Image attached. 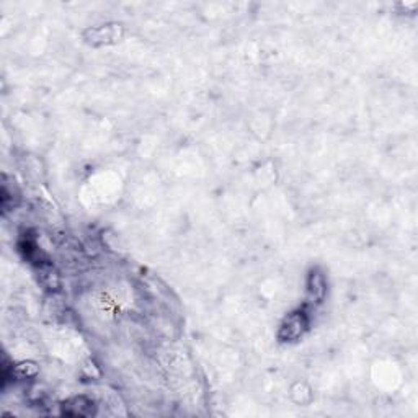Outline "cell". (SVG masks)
<instances>
[{"instance_id": "6da1fadb", "label": "cell", "mask_w": 418, "mask_h": 418, "mask_svg": "<svg viewBox=\"0 0 418 418\" xmlns=\"http://www.w3.org/2000/svg\"><path fill=\"white\" fill-rule=\"evenodd\" d=\"M309 327L307 316L303 310H297V312H291L284 321L281 322L278 329V340L284 343H292L297 342L303 335L305 334Z\"/></svg>"}, {"instance_id": "7a4b0ae2", "label": "cell", "mask_w": 418, "mask_h": 418, "mask_svg": "<svg viewBox=\"0 0 418 418\" xmlns=\"http://www.w3.org/2000/svg\"><path fill=\"white\" fill-rule=\"evenodd\" d=\"M123 34L124 28L121 23H106L85 30L84 40L92 46H106L121 41Z\"/></svg>"}, {"instance_id": "3957f363", "label": "cell", "mask_w": 418, "mask_h": 418, "mask_svg": "<svg viewBox=\"0 0 418 418\" xmlns=\"http://www.w3.org/2000/svg\"><path fill=\"white\" fill-rule=\"evenodd\" d=\"M95 412V402L87 395H77L62 404V415L67 417H92Z\"/></svg>"}, {"instance_id": "277c9868", "label": "cell", "mask_w": 418, "mask_h": 418, "mask_svg": "<svg viewBox=\"0 0 418 418\" xmlns=\"http://www.w3.org/2000/svg\"><path fill=\"white\" fill-rule=\"evenodd\" d=\"M307 290L312 297H316L317 301H321L322 297L325 294V279L322 277L318 271H312L309 277V283H307Z\"/></svg>"}, {"instance_id": "5b68a950", "label": "cell", "mask_w": 418, "mask_h": 418, "mask_svg": "<svg viewBox=\"0 0 418 418\" xmlns=\"http://www.w3.org/2000/svg\"><path fill=\"white\" fill-rule=\"evenodd\" d=\"M36 373H38V368L34 366V363H30V361L28 363H21L15 368V374L21 379L36 376Z\"/></svg>"}]
</instances>
